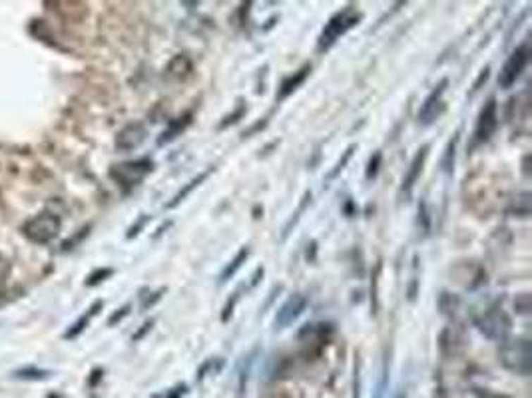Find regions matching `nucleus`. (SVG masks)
Segmentation results:
<instances>
[{
  "label": "nucleus",
  "mask_w": 532,
  "mask_h": 398,
  "mask_svg": "<svg viewBox=\"0 0 532 398\" xmlns=\"http://www.w3.org/2000/svg\"><path fill=\"white\" fill-rule=\"evenodd\" d=\"M498 359L500 364L516 375H531L532 366V352L528 339H512L502 340L500 349H498Z\"/></svg>",
  "instance_id": "obj_1"
},
{
  "label": "nucleus",
  "mask_w": 532,
  "mask_h": 398,
  "mask_svg": "<svg viewBox=\"0 0 532 398\" xmlns=\"http://www.w3.org/2000/svg\"><path fill=\"white\" fill-rule=\"evenodd\" d=\"M359 20H361V14L355 11V6H347V8H343L341 12L333 14V16L327 20V24H325L321 34H319L317 52H327V50L333 46L337 40L345 34L347 30H351Z\"/></svg>",
  "instance_id": "obj_2"
},
{
  "label": "nucleus",
  "mask_w": 532,
  "mask_h": 398,
  "mask_svg": "<svg viewBox=\"0 0 532 398\" xmlns=\"http://www.w3.org/2000/svg\"><path fill=\"white\" fill-rule=\"evenodd\" d=\"M60 227H62V219L56 213L50 211H42L35 215L32 219L23 225V233L26 235V239H30L32 243L38 245H47L50 241H54L60 235Z\"/></svg>",
  "instance_id": "obj_3"
},
{
  "label": "nucleus",
  "mask_w": 532,
  "mask_h": 398,
  "mask_svg": "<svg viewBox=\"0 0 532 398\" xmlns=\"http://www.w3.org/2000/svg\"><path fill=\"white\" fill-rule=\"evenodd\" d=\"M476 328L490 340H502L509 339L510 330H512V321L510 316L502 311V307H490L483 315L476 319Z\"/></svg>",
  "instance_id": "obj_4"
},
{
  "label": "nucleus",
  "mask_w": 532,
  "mask_h": 398,
  "mask_svg": "<svg viewBox=\"0 0 532 398\" xmlns=\"http://www.w3.org/2000/svg\"><path fill=\"white\" fill-rule=\"evenodd\" d=\"M151 169H154V162L150 158H142V160H134V162H122V164L112 165L110 177L122 188H134L148 174H151Z\"/></svg>",
  "instance_id": "obj_5"
},
{
  "label": "nucleus",
  "mask_w": 532,
  "mask_h": 398,
  "mask_svg": "<svg viewBox=\"0 0 532 398\" xmlns=\"http://www.w3.org/2000/svg\"><path fill=\"white\" fill-rule=\"evenodd\" d=\"M528 58H531L528 44H521V46H516L510 52V56L505 62V66L500 68V74H498V86L502 90H509L516 84V80L521 78L526 64H528Z\"/></svg>",
  "instance_id": "obj_6"
},
{
  "label": "nucleus",
  "mask_w": 532,
  "mask_h": 398,
  "mask_svg": "<svg viewBox=\"0 0 532 398\" xmlns=\"http://www.w3.org/2000/svg\"><path fill=\"white\" fill-rule=\"evenodd\" d=\"M447 86H449V80L443 78V80L433 88V92L425 98V102L421 104V110H419V124L431 126V124L443 114V110H445L443 94L447 92Z\"/></svg>",
  "instance_id": "obj_7"
},
{
  "label": "nucleus",
  "mask_w": 532,
  "mask_h": 398,
  "mask_svg": "<svg viewBox=\"0 0 532 398\" xmlns=\"http://www.w3.org/2000/svg\"><path fill=\"white\" fill-rule=\"evenodd\" d=\"M497 126H498V104L495 98H490V100L483 105V110H481V114H478V120H476L474 141H476V143H483V141L488 140V138L495 134Z\"/></svg>",
  "instance_id": "obj_8"
},
{
  "label": "nucleus",
  "mask_w": 532,
  "mask_h": 398,
  "mask_svg": "<svg viewBox=\"0 0 532 398\" xmlns=\"http://www.w3.org/2000/svg\"><path fill=\"white\" fill-rule=\"evenodd\" d=\"M307 309V297L301 293L291 295L290 299L285 301V303L281 304L278 309V313H276V319H273V325L278 330L281 328H287L293 323V321H297L301 316V313Z\"/></svg>",
  "instance_id": "obj_9"
},
{
  "label": "nucleus",
  "mask_w": 532,
  "mask_h": 398,
  "mask_svg": "<svg viewBox=\"0 0 532 398\" xmlns=\"http://www.w3.org/2000/svg\"><path fill=\"white\" fill-rule=\"evenodd\" d=\"M146 138H148L146 126L140 124V122H132V124H128L118 131L114 146H116L118 152H132V150L140 148L146 141Z\"/></svg>",
  "instance_id": "obj_10"
},
{
  "label": "nucleus",
  "mask_w": 532,
  "mask_h": 398,
  "mask_svg": "<svg viewBox=\"0 0 532 398\" xmlns=\"http://www.w3.org/2000/svg\"><path fill=\"white\" fill-rule=\"evenodd\" d=\"M428 150H431V146L425 143V146L415 153V158L411 160V164H409V169H407L405 177H403V186H401V193H403L405 198H411V193H413V189H415V184L419 181L421 174H423V167H425V162H427L428 158Z\"/></svg>",
  "instance_id": "obj_11"
},
{
  "label": "nucleus",
  "mask_w": 532,
  "mask_h": 398,
  "mask_svg": "<svg viewBox=\"0 0 532 398\" xmlns=\"http://www.w3.org/2000/svg\"><path fill=\"white\" fill-rule=\"evenodd\" d=\"M311 74V66L309 64H305V66H301L299 70L297 72H293L291 76H287L283 82H281V86H279V90H278V96H276V100L278 102H283V100H287L297 88H299L301 84L305 82L307 80V76Z\"/></svg>",
  "instance_id": "obj_12"
},
{
  "label": "nucleus",
  "mask_w": 532,
  "mask_h": 398,
  "mask_svg": "<svg viewBox=\"0 0 532 398\" xmlns=\"http://www.w3.org/2000/svg\"><path fill=\"white\" fill-rule=\"evenodd\" d=\"M439 347L445 354H457L463 351L464 335L459 327H447L439 337Z\"/></svg>",
  "instance_id": "obj_13"
},
{
  "label": "nucleus",
  "mask_w": 532,
  "mask_h": 398,
  "mask_svg": "<svg viewBox=\"0 0 532 398\" xmlns=\"http://www.w3.org/2000/svg\"><path fill=\"white\" fill-rule=\"evenodd\" d=\"M192 72H194V64L187 54H178L168 64V76L174 80H185Z\"/></svg>",
  "instance_id": "obj_14"
},
{
  "label": "nucleus",
  "mask_w": 532,
  "mask_h": 398,
  "mask_svg": "<svg viewBox=\"0 0 532 398\" xmlns=\"http://www.w3.org/2000/svg\"><path fill=\"white\" fill-rule=\"evenodd\" d=\"M190 122H192V114H184V116L172 120L168 124V128L162 131V136L158 138V146H166V143L174 141L178 136H182V131L190 126Z\"/></svg>",
  "instance_id": "obj_15"
},
{
  "label": "nucleus",
  "mask_w": 532,
  "mask_h": 398,
  "mask_svg": "<svg viewBox=\"0 0 532 398\" xmlns=\"http://www.w3.org/2000/svg\"><path fill=\"white\" fill-rule=\"evenodd\" d=\"M209 174H211V169H206V172L197 174V176L194 177V179H190V181L185 184L184 188L180 189V191L175 193L174 198H172V201H170V203H168L166 207H168V210H174V207H178V205H180L182 201H185V199L192 195V191H194V189L199 188V186H202V184H204V181L208 179Z\"/></svg>",
  "instance_id": "obj_16"
},
{
  "label": "nucleus",
  "mask_w": 532,
  "mask_h": 398,
  "mask_svg": "<svg viewBox=\"0 0 532 398\" xmlns=\"http://www.w3.org/2000/svg\"><path fill=\"white\" fill-rule=\"evenodd\" d=\"M102 307H104V303H102V301H96V303H94L90 309H88V313H84V315H82L80 319H78V321H76V323H74V325H72L68 330H66L64 339L72 340V339H76V337H78L80 333H84V328L88 327L90 319H92L94 315H98V311H100Z\"/></svg>",
  "instance_id": "obj_17"
},
{
  "label": "nucleus",
  "mask_w": 532,
  "mask_h": 398,
  "mask_svg": "<svg viewBox=\"0 0 532 398\" xmlns=\"http://www.w3.org/2000/svg\"><path fill=\"white\" fill-rule=\"evenodd\" d=\"M247 257H249V247H242L240 251H237V255L230 261V265L225 267V269L221 271V275H220V283H228L230 279H232L233 275L237 273V271L242 269L243 267V263L247 261Z\"/></svg>",
  "instance_id": "obj_18"
},
{
  "label": "nucleus",
  "mask_w": 532,
  "mask_h": 398,
  "mask_svg": "<svg viewBox=\"0 0 532 398\" xmlns=\"http://www.w3.org/2000/svg\"><path fill=\"white\" fill-rule=\"evenodd\" d=\"M50 375H52L50 371L36 368V366H24V368L14 371V376H16V378H20V380H47Z\"/></svg>",
  "instance_id": "obj_19"
},
{
  "label": "nucleus",
  "mask_w": 532,
  "mask_h": 398,
  "mask_svg": "<svg viewBox=\"0 0 532 398\" xmlns=\"http://www.w3.org/2000/svg\"><path fill=\"white\" fill-rule=\"evenodd\" d=\"M512 213H516L519 217H528L531 215V193L528 191H522L516 198L512 199V207H510Z\"/></svg>",
  "instance_id": "obj_20"
},
{
  "label": "nucleus",
  "mask_w": 532,
  "mask_h": 398,
  "mask_svg": "<svg viewBox=\"0 0 532 398\" xmlns=\"http://www.w3.org/2000/svg\"><path fill=\"white\" fill-rule=\"evenodd\" d=\"M309 203H311V191H305V193H303V198H301L299 207H297V211H295V215H293L290 222H287V225L283 227V235H281V239H287V235L291 233V227H295V223L301 219V213L307 210V205H309Z\"/></svg>",
  "instance_id": "obj_21"
},
{
  "label": "nucleus",
  "mask_w": 532,
  "mask_h": 398,
  "mask_svg": "<svg viewBox=\"0 0 532 398\" xmlns=\"http://www.w3.org/2000/svg\"><path fill=\"white\" fill-rule=\"evenodd\" d=\"M355 148H357V146H349L347 150L343 152V155L339 158V162L335 164V167H333V169H331V172L327 174V181H333V179H335V177L339 176V174H341V172H343L345 167H347V164L351 162V158H353V152H355Z\"/></svg>",
  "instance_id": "obj_22"
},
{
  "label": "nucleus",
  "mask_w": 532,
  "mask_h": 398,
  "mask_svg": "<svg viewBox=\"0 0 532 398\" xmlns=\"http://www.w3.org/2000/svg\"><path fill=\"white\" fill-rule=\"evenodd\" d=\"M457 143H459V134H454V138L449 141L447 152H445V158H443V169H445L447 174H452V169H454V152H457Z\"/></svg>",
  "instance_id": "obj_23"
},
{
  "label": "nucleus",
  "mask_w": 532,
  "mask_h": 398,
  "mask_svg": "<svg viewBox=\"0 0 532 398\" xmlns=\"http://www.w3.org/2000/svg\"><path fill=\"white\" fill-rule=\"evenodd\" d=\"M379 273H381V265L375 267L373 283H371V309H373V315H377V311H379Z\"/></svg>",
  "instance_id": "obj_24"
},
{
  "label": "nucleus",
  "mask_w": 532,
  "mask_h": 398,
  "mask_svg": "<svg viewBox=\"0 0 532 398\" xmlns=\"http://www.w3.org/2000/svg\"><path fill=\"white\" fill-rule=\"evenodd\" d=\"M245 112H247V108H245V104H243V102H240V104H237V108H235V112H233V114H230V116L223 117L218 128L225 129L228 126H233V124H237V122H240V120L245 116Z\"/></svg>",
  "instance_id": "obj_25"
},
{
  "label": "nucleus",
  "mask_w": 532,
  "mask_h": 398,
  "mask_svg": "<svg viewBox=\"0 0 532 398\" xmlns=\"http://www.w3.org/2000/svg\"><path fill=\"white\" fill-rule=\"evenodd\" d=\"M381 162H383V153L381 152H375L371 155L369 164H367V172H365V177H367V181H373L377 174H379V169H381Z\"/></svg>",
  "instance_id": "obj_26"
},
{
  "label": "nucleus",
  "mask_w": 532,
  "mask_h": 398,
  "mask_svg": "<svg viewBox=\"0 0 532 398\" xmlns=\"http://www.w3.org/2000/svg\"><path fill=\"white\" fill-rule=\"evenodd\" d=\"M114 275V269H110V267H102V269H96L94 273L88 275V279H86V285L88 287H94V285H100L102 281H106L108 277H112Z\"/></svg>",
  "instance_id": "obj_27"
},
{
  "label": "nucleus",
  "mask_w": 532,
  "mask_h": 398,
  "mask_svg": "<svg viewBox=\"0 0 532 398\" xmlns=\"http://www.w3.org/2000/svg\"><path fill=\"white\" fill-rule=\"evenodd\" d=\"M419 229L423 231V235H427L428 229H431V215H428L427 201L419 203Z\"/></svg>",
  "instance_id": "obj_28"
},
{
  "label": "nucleus",
  "mask_w": 532,
  "mask_h": 398,
  "mask_svg": "<svg viewBox=\"0 0 532 398\" xmlns=\"http://www.w3.org/2000/svg\"><path fill=\"white\" fill-rule=\"evenodd\" d=\"M514 311H516L519 315H528V313H531V295H516V299H514Z\"/></svg>",
  "instance_id": "obj_29"
},
{
  "label": "nucleus",
  "mask_w": 532,
  "mask_h": 398,
  "mask_svg": "<svg viewBox=\"0 0 532 398\" xmlns=\"http://www.w3.org/2000/svg\"><path fill=\"white\" fill-rule=\"evenodd\" d=\"M240 289L235 291V293H232V297H230V301L225 303V307H223V311H221V323H228L230 319H232L233 315V309H235V304H237V301H240Z\"/></svg>",
  "instance_id": "obj_30"
},
{
  "label": "nucleus",
  "mask_w": 532,
  "mask_h": 398,
  "mask_svg": "<svg viewBox=\"0 0 532 398\" xmlns=\"http://www.w3.org/2000/svg\"><path fill=\"white\" fill-rule=\"evenodd\" d=\"M148 222H150V215H142L138 222H136V223H134V225H132V227H130V231H128V233H126L128 239L136 237V235H138L140 231H142V229L146 227V223H148Z\"/></svg>",
  "instance_id": "obj_31"
},
{
  "label": "nucleus",
  "mask_w": 532,
  "mask_h": 398,
  "mask_svg": "<svg viewBox=\"0 0 532 398\" xmlns=\"http://www.w3.org/2000/svg\"><path fill=\"white\" fill-rule=\"evenodd\" d=\"M130 309H132L130 304H124V307H120L116 313H114V315L108 319V325H110V327H114V325H116V323H120V321H122L124 316L130 315Z\"/></svg>",
  "instance_id": "obj_32"
},
{
  "label": "nucleus",
  "mask_w": 532,
  "mask_h": 398,
  "mask_svg": "<svg viewBox=\"0 0 532 398\" xmlns=\"http://www.w3.org/2000/svg\"><path fill=\"white\" fill-rule=\"evenodd\" d=\"M154 323H156L154 319H150V321H146V323L142 325V328H140L138 333H136V335L132 337V340H140V339H142V337H146V335H148V333H150V330H151V327H154Z\"/></svg>",
  "instance_id": "obj_33"
},
{
  "label": "nucleus",
  "mask_w": 532,
  "mask_h": 398,
  "mask_svg": "<svg viewBox=\"0 0 532 398\" xmlns=\"http://www.w3.org/2000/svg\"><path fill=\"white\" fill-rule=\"evenodd\" d=\"M488 72H490V68H488V66H486L485 70L481 72L478 80H476V82H474V86H473V92H478V90H481V84L486 82V80H488Z\"/></svg>",
  "instance_id": "obj_34"
},
{
  "label": "nucleus",
  "mask_w": 532,
  "mask_h": 398,
  "mask_svg": "<svg viewBox=\"0 0 532 398\" xmlns=\"http://www.w3.org/2000/svg\"><path fill=\"white\" fill-rule=\"evenodd\" d=\"M8 275V261L0 255V283L4 281V277Z\"/></svg>",
  "instance_id": "obj_35"
},
{
  "label": "nucleus",
  "mask_w": 532,
  "mask_h": 398,
  "mask_svg": "<svg viewBox=\"0 0 532 398\" xmlns=\"http://www.w3.org/2000/svg\"><path fill=\"white\" fill-rule=\"evenodd\" d=\"M163 291H166V289H160V291H158V293H154V297H151V299H148V301H146V303H144V309H150L151 304H154V303H158V301H160V299H162Z\"/></svg>",
  "instance_id": "obj_36"
},
{
  "label": "nucleus",
  "mask_w": 532,
  "mask_h": 398,
  "mask_svg": "<svg viewBox=\"0 0 532 398\" xmlns=\"http://www.w3.org/2000/svg\"><path fill=\"white\" fill-rule=\"evenodd\" d=\"M385 385H387V375L383 376L381 385L377 387V390H375V394H373V398H383V394H385Z\"/></svg>",
  "instance_id": "obj_37"
},
{
  "label": "nucleus",
  "mask_w": 532,
  "mask_h": 398,
  "mask_svg": "<svg viewBox=\"0 0 532 398\" xmlns=\"http://www.w3.org/2000/svg\"><path fill=\"white\" fill-rule=\"evenodd\" d=\"M264 271H266L264 267H257V269H255L254 277H252V283H249V287H255V285L259 283V277H264Z\"/></svg>",
  "instance_id": "obj_38"
},
{
  "label": "nucleus",
  "mask_w": 532,
  "mask_h": 398,
  "mask_svg": "<svg viewBox=\"0 0 532 398\" xmlns=\"http://www.w3.org/2000/svg\"><path fill=\"white\" fill-rule=\"evenodd\" d=\"M478 398H509L507 394H498V392H481Z\"/></svg>",
  "instance_id": "obj_39"
},
{
  "label": "nucleus",
  "mask_w": 532,
  "mask_h": 398,
  "mask_svg": "<svg viewBox=\"0 0 532 398\" xmlns=\"http://www.w3.org/2000/svg\"><path fill=\"white\" fill-rule=\"evenodd\" d=\"M397 398H407V394H405V392H399V394H397Z\"/></svg>",
  "instance_id": "obj_40"
}]
</instances>
